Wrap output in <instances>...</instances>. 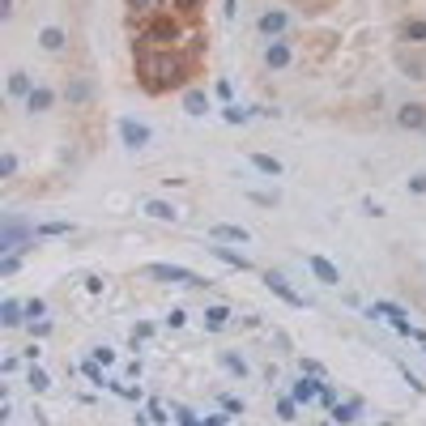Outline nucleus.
Masks as SVG:
<instances>
[{
  "mask_svg": "<svg viewBox=\"0 0 426 426\" xmlns=\"http://www.w3.org/2000/svg\"><path fill=\"white\" fill-rule=\"evenodd\" d=\"M137 72L145 90H171V86H184V64L175 60L171 52H145L137 60Z\"/></svg>",
  "mask_w": 426,
  "mask_h": 426,
  "instance_id": "nucleus-1",
  "label": "nucleus"
},
{
  "mask_svg": "<svg viewBox=\"0 0 426 426\" xmlns=\"http://www.w3.org/2000/svg\"><path fill=\"white\" fill-rule=\"evenodd\" d=\"M149 278H162V282H180V286H200V278L192 269H180V264H149Z\"/></svg>",
  "mask_w": 426,
  "mask_h": 426,
  "instance_id": "nucleus-2",
  "label": "nucleus"
},
{
  "mask_svg": "<svg viewBox=\"0 0 426 426\" xmlns=\"http://www.w3.org/2000/svg\"><path fill=\"white\" fill-rule=\"evenodd\" d=\"M396 124H400V128L422 133V128H426V107H422V103H405V107L396 111Z\"/></svg>",
  "mask_w": 426,
  "mask_h": 426,
  "instance_id": "nucleus-3",
  "label": "nucleus"
},
{
  "mask_svg": "<svg viewBox=\"0 0 426 426\" xmlns=\"http://www.w3.org/2000/svg\"><path fill=\"white\" fill-rule=\"evenodd\" d=\"M264 286L278 294V298H286L290 307H303V294H294V290H290V282L282 278V273H264Z\"/></svg>",
  "mask_w": 426,
  "mask_h": 426,
  "instance_id": "nucleus-4",
  "label": "nucleus"
},
{
  "mask_svg": "<svg viewBox=\"0 0 426 426\" xmlns=\"http://www.w3.org/2000/svg\"><path fill=\"white\" fill-rule=\"evenodd\" d=\"M290 26V17H286V9H269V13H260V35H269V39H282V30Z\"/></svg>",
  "mask_w": 426,
  "mask_h": 426,
  "instance_id": "nucleus-5",
  "label": "nucleus"
},
{
  "mask_svg": "<svg viewBox=\"0 0 426 426\" xmlns=\"http://www.w3.org/2000/svg\"><path fill=\"white\" fill-rule=\"evenodd\" d=\"M119 137H124V145H133V149L149 145V128L137 124V119H119Z\"/></svg>",
  "mask_w": 426,
  "mask_h": 426,
  "instance_id": "nucleus-6",
  "label": "nucleus"
},
{
  "mask_svg": "<svg viewBox=\"0 0 426 426\" xmlns=\"http://www.w3.org/2000/svg\"><path fill=\"white\" fill-rule=\"evenodd\" d=\"M264 64H269V68H286V64H290V43H286V39H273V43L264 47Z\"/></svg>",
  "mask_w": 426,
  "mask_h": 426,
  "instance_id": "nucleus-7",
  "label": "nucleus"
},
{
  "mask_svg": "<svg viewBox=\"0 0 426 426\" xmlns=\"http://www.w3.org/2000/svg\"><path fill=\"white\" fill-rule=\"evenodd\" d=\"M307 264H311V273H316L324 286H337V282H341V273H337V264H333V260H324V256H307Z\"/></svg>",
  "mask_w": 426,
  "mask_h": 426,
  "instance_id": "nucleus-8",
  "label": "nucleus"
},
{
  "mask_svg": "<svg viewBox=\"0 0 426 426\" xmlns=\"http://www.w3.org/2000/svg\"><path fill=\"white\" fill-rule=\"evenodd\" d=\"M320 388H324L320 380H307V375H303V380H298V384H294V392H290V396L298 400V405H311V400L320 396Z\"/></svg>",
  "mask_w": 426,
  "mask_h": 426,
  "instance_id": "nucleus-9",
  "label": "nucleus"
},
{
  "mask_svg": "<svg viewBox=\"0 0 426 426\" xmlns=\"http://www.w3.org/2000/svg\"><path fill=\"white\" fill-rule=\"evenodd\" d=\"M52 103H56V94L47 90V86H35V90H30V98H26V111H35V115H39V111H47Z\"/></svg>",
  "mask_w": 426,
  "mask_h": 426,
  "instance_id": "nucleus-10",
  "label": "nucleus"
},
{
  "mask_svg": "<svg viewBox=\"0 0 426 426\" xmlns=\"http://www.w3.org/2000/svg\"><path fill=\"white\" fill-rule=\"evenodd\" d=\"M39 43L47 47V52H64V47H68V35H64L60 26H43V35H39Z\"/></svg>",
  "mask_w": 426,
  "mask_h": 426,
  "instance_id": "nucleus-11",
  "label": "nucleus"
},
{
  "mask_svg": "<svg viewBox=\"0 0 426 426\" xmlns=\"http://www.w3.org/2000/svg\"><path fill=\"white\" fill-rule=\"evenodd\" d=\"M21 235H35V231H26V226H17V222H5V231H0V252H13L17 247V239Z\"/></svg>",
  "mask_w": 426,
  "mask_h": 426,
  "instance_id": "nucleus-12",
  "label": "nucleus"
},
{
  "mask_svg": "<svg viewBox=\"0 0 426 426\" xmlns=\"http://www.w3.org/2000/svg\"><path fill=\"white\" fill-rule=\"evenodd\" d=\"M30 90H35V86H30V72H21V68L9 72V94H13V98H30Z\"/></svg>",
  "mask_w": 426,
  "mask_h": 426,
  "instance_id": "nucleus-13",
  "label": "nucleus"
},
{
  "mask_svg": "<svg viewBox=\"0 0 426 426\" xmlns=\"http://www.w3.org/2000/svg\"><path fill=\"white\" fill-rule=\"evenodd\" d=\"M21 320H26V307H21V303H13V298H9V303L0 307V324H5V329H17Z\"/></svg>",
  "mask_w": 426,
  "mask_h": 426,
  "instance_id": "nucleus-14",
  "label": "nucleus"
},
{
  "mask_svg": "<svg viewBox=\"0 0 426 426\" xmlns=\"http://www.w3.org/2000/svg\"><path fill=\"white\" fill-rule=\"evenodd\" d=\"M145 213H149V217H158V222H175V217H180V209H175V205H166V200H149V205H145Z\"/></svg>",
  "mask_w": 426,
  "mask_h": 426,
  "instance_id": "nucleus-15",
  "label": "nucleus"
},
{
  "mask_svg": "<svg viewBox=\"0 0 426 426\" xmlns=\"http://www.w3.org/2000/svg\"><path fill=\"white\" fill-rule=\"evenodd\" d=\"M184 107H188V115H205V111H209V98H205V90H188Z\"/></svg>",
  "mask_w": 426,
  "mask_h": 426,
  "instance_id": "nucleus-16",
  "label": "nucleus"
},
{
  "mask_svg": "<svg viewBox=\"0 0 426 426\" xmlns=\"http://www.w3.org/2000/svg\"><path fill=\"white\" fill-rule=\"evenodd\" d=\"M362 409V400H345V405H333V422L345 426V422H354V414Z\"/></svg>",
  "mask_w": 426,
  "mask_h": 426,
  "instance_id": "nucleus-17",
  "label": "nucleus"
},
{
  "mask_svg": "<svg viewBox=\"0 0 426 426\" xmlns=\"http://www.w3.org/2000/svg\"><path fill=\"white\" fill-rule=\"evenodd\" d=\"M213 239H231V243H247V231H243V226H231V222H222V226H213Z\"/></svg>",
  "mask_w": 426,
  "mask_h": 426,
  "instance_id": "nucleus-18",
  "label": "nucleus"
},
{
  "mask_svg": "<svg viewBox=\"0 0 426 426\" xmlns=\"http://www.w3.org/2000/svg\"><path fill=\"white\" fill-rule=\"evenodd\" d=\"M171 39H175V26H171V21H154V30L145 35V43H171Z\"/></svg>",
  "mask_w": 426,
  "mask_h": 426,
  "instance_id": "nucleus-19",
  "label": "nucleus"
},
{
  "mask_svg": "<svg viewBox=\"0 0 426 426\" xmlns=\"http://www.w3.org/2000/svg\"><path fill=\"white\" fill-rule=\"evenodd\" d=\"M252 166L264 171V175H282V162L278 158H269V154H252Z\"/></svg>",
  "mask_w": 426,
  "mask_h": 426,
  "instance_id": "nucleus-20",
  "label": "nucleus"
},
{
  "mask_svg": "<svg viewBox=\"0 0 426 426\" xmlns=\"http://www.w3.org/2000/svg\"><path fill=\"white\" fill-rule=\"evenodd\" d=\"M205 324H209V329H226L231 311H226V307H209V311H205Z\"/></svg>",
  "mask_w": 426,
  "mask_h": 426,
  "instance_id": "nucleus-21",
  "label": "nucleus"
},
{
  "mask_svg": "<svg viewBox=\"0 0 426 426\" xmlns=\"http://www.w3.org/2000/svg\"><path fill=\"white\" fill-rule=\"evenodd\" d=\"M209 252H213L217 260H226V264H235V269H247V256H239V252H231V247H209Z\"/></svg>",
  "mask_w": 426,
  "mask_h": 426,
  "instance_id": "nucleus-22",
  "label": "nucleus"
},
{
  "mask_svg": "<svg viewBox=\"0 0 426 426\" xmlns=\"http://www.w3.org/2000/svg\"><path fill=\"white\" fill-rule=\"evenodd\" d=\"M371 316H388L392 324H405V311L392 307V303H375V307H371Z\"/></svg>",
  "mask_w": 426,
  "mask_h": 426,
  "instance_id": "nucleus-23",
  "label": "nucleus"
},
{
  "mask_svg": "<svg viewBox=\"0 0 426 426\" xmlns=\"http://www.w3.org/2000/svg\"><path fill=\"white\" fill-rule=\"evenodd\" d=\"M30 388H35V392H47V388H52V380H47L39 367H30Z\"/></svg>",
  "mask_w": 426,
  "mask_h": 426,
  "instance_id": "nucleus-24",
  "label": "nucleus"
},
{
  "mask_svg": "<svg viewBox=\"0 0 426 426\" xmlns=\"http://www.w3.org/2000/svg\"><path fill=\"white\" fill-rule=\"evenodd\" d=\"M405 39L422 43V39H426V21H405Z\"/></svg>",
  "mask_w": 426,
  "mask_h": 426,
  "instance_id": "nucleus-25",
  "label": "nucleus"
},
{
  "mask_svg": "<svg viewBox=\"0 0 426 426\" xmlns=\"http://www.w3.org/2000/svg\"><path fill=\"white\" fill-rule=\"evenodd\" d=\"M64 231H72L68 222H43V226H39L35 235H64Z\"/></svg>",
  "mask_w": 426,
  "mask_h": 426,
  "instance_id": "nucleus-26",
  "label": "nucleus"
},
{
  "mask_svg": "<svg viewBox=\"0 0 426 426\" xmlns=\"http://www.w3.org/2000/svg\"><path fill=\"white\" fill-rule=\"evenodd\" d=\"M86 98H90V86H86V81L68 86V103H86Z\"/></svg>",
  "mask_w": 426,
  "mask_h": 426,
  "instance_id": "nucleus-27",
  "label": "nucleus"
},
{
  "mask_svg": "<svg viewBox=\"0 0 426 426\" xmlns=\"http://www.w3.org/2000/svg\"><path fill=\"white\" fill-rule=\"evenodd\" d=\"M43 311H47V303H43V298H30V303H26V316H30V324H35Z\"/></svg>",
  "mask_w": 426,
  "mask_h": 426,
  "instance_id": "nucleus-28",
  "label": "nucleus"
},
{
  "mask_svg": "<svg viewBox=\"0 0 426 426\" xmlns=\"http://www.w3.org/2000/svg\"><path fill=\"white\" fill-rule=\"evenodd\" d=\"M94 362H103V367H107V362H115V349H107V345H98V349H94Z\"/></svg>",
  "mask_w": 426,
  "mask_h": 426,
  "instance_id": "nucleus-29",
  "label": "nucleus"
},
{
  "mask_svg": "<svg viewBox=\"0 0 426 426\" xmlns=\"http://www.w3.org/2000/svg\"><path fill=\"white\" fill-rule=\"evenodd\" d=\"M13 171H17V158H13V154H5V158H0V175H5V180H9Z\"/></svg>",
  "mask_w": 426,
  "mask_h": 426,
  "instance_id": "nucleus-30",
  "label": "nucleus"
},
{
  "mask_svg": "<svg viewBox=\"0 0 426 426\" xmlns=\"http://www.w3.org/2000/svg\"><path fill=\"white\" fill-rule=\"evenodd\" d=\"M222 405H226V414H243V400L239 396H222Z\"/></svg>",
  "mask_w": 426,
  "mask_h": 426,
  "instance_id": "nucleus-31",
  "label": "nucleus"
},
{
  "mask_svg": "<svg viewBox=\"0 0 426 426\" xmlns=\"http://www.w3.org/2000/svg\"><path fill=\"white\" fill-rule=\"evenodd\" d=\"M222 115H226V124H243V119H247V111H239V107H226Z\"/></svg>",
  "mask_w": 426,
  "mask_h": 426,
  "instance_id": "nucleus-32",
  "label": "nucleus"
},
{
  "mask_svg": "<svg viewBox=\"0 0 426 426\" xmlns=\"http://www.w3.org/2000/svg\"><path fill=\"white\" fill-rule=\"evenodd\" d=\"M222 362H226L231 371H239V375H247V362H243V358H235V354H226V358H222Z\"/></svg>",
  "mask_w": 426,
  "mask_h": 426,
  "instance_id": "nucleus-33",
  "label": "nucleus"
},
{
  "mask_svg": "<svg viewBox=\"0 0 426 426\" xmlns=\"http://www.w3.org/2000/svg\"><path fill=\"white\" fill-rule=\"evenodd\" d=\"M294 405H298V400H294V396H286L282 405H278V414H282V418H294Z\"/></svg>",
  "mask_w": 426,
  "mask_h": 426,
  "instance_id": "nucleus-34",
  "label": "nucleus"
},
{
  "mask_svg": "<svg viewBox=\"0 0 426 426\" xmlns=\"http://www.w3.org/2000/svg\"><path fill=\"white\" fill-rule=\"evenodd\" d=\"M320 400H324V405H337V392H333L329 384H324V388H320Z\"/></svg>",
  "mask_w": 426,
  "mask_h": 426,
  "instance_id": "nucleus-35",
  "label": "nucleus"
},
{
  "mask_svg": "<svg viewBox=\"0 0 426 426\" xmlns=\"http://www.w3.org/2000/svg\"><path fill=\"white\" fill-rule=\"evenodd\" d=\"M0 273H5V278H9V273H17V256H5V264H0Z\"/></svg>",
  "mask_w": 426,
  "mask_h": 426,
  "instance_id": "nucleus-36",
  "label": "nucleus"
},
{
  "mask_svg": "<svg viewBox=\"0 0 426 426\" xmlns=\"http://www.w3.org/2000/svg\"><path fill=\"white\" fill-rule=\"evenodd\" d=\"M409 192H426V175H414V180H409Z\"/></svg>",
  "mask_w": 426,
  "mask_h": 426,
  "instance_id": "nucleus-37",
  "label": "nucleus"
},
{
  "mask_svg": "<svg viewBox=\"0 0 426 426\" xmlns=\"http://www.w3.org/2000/svg\"><path fill=\"white\" fill-rule=\"evenodd\" d=\"M175 5H180V13H196V5H200V0H175Z\"/></svg>",
  "mask_w": 426,
  "mask_h": 426,
  "instance_id": "nucleus-38",
  "label": "nucleus"
},
{
  "mask_svg": "<svg viewBox=\"0 0 426 426\" xmlns=\"http://www.w3.org/2000/svg\"><path fill=\"white\" fill-rule=\"evenodd\" d=\"M205 426H226V414H217V418H209Z\"/></svg>",
  "mask_w": 426,
  "mask_h": 426,
  "instance_id": "nucleus-39",
  "label": "nucleus"
},
{
  "mask_svg": "<svg viewBox=\"0 0 426 426\" xmlns=\"http://www.w3.org/2000/svg\"><path fill=\"white\" fill-rule=\"evenodd\" d=\"M149 5H154V0H133V9H141V13H145Z\"/></svg>",
  "mask_w": 426,
  "mask_h": 426,
  "instance_id": "nucleus-40",
  "label": "nucleus"
}]
</instances>
